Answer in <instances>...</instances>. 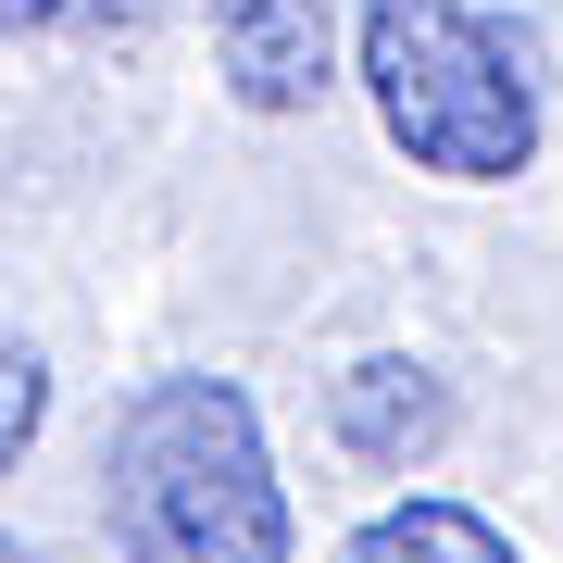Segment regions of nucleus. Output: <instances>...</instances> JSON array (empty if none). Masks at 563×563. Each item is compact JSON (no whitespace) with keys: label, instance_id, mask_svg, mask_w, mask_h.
Segmentation results:
<instances>
[{"label":"nucleus","instance_id":"nucleus-1","mask_svg":"<svg viewBox=\"0 0 563 563\" xmlns=\"http://www.w3.org/2000/svg\"><path fill=\"white\" fill-rule=\"evenodd\" d=\"M101 514L125 563H288V488L239 376H151L113 413Z\"/></svg>","mask_w":563,"mask_h":563},{"label":"nucleus","instance_id":"nucleus-2","mask_svg":"<svg viewBox=\"0 0 563 563\" xmlns=\"http://www.w3.org/2000/svg\"><path fill=\"white\" fill-rule=\"evenodd\" d=\"M351 76L376 101L388 151L451 188H514L539 163V76L476 0H363Z\"/></svg>","mask_w":563,"mask_h":563},{"label":"nucleus","instance_id":"nucleus-3","mask_svg":"<svg viewBox=\"0 0 563 563\" xmlns=\"http://www.w3.org/2000/svg\"><path fill=\"white\" fill-rule=\"evenodd\" d=\"M239 113H313L339 88V0H201Z\"/></svg>","mask_w":563,"mask_h":563},{"label":"nucleus","instance_id":"nucleus-4","mask_svg":"<svg viewBox=\"0 0 563 563\" xmlns=\"http://www.w3.org/2000/svg\"><path fill=\"white\" fill-rule=\"evenodd\" d=\"M339 451H363V463H388V476H413V463H439L451 451V388L426 376L413 351H363L351 376H339Z\"/></svg>","mask_w":563,"mask_h":563},{"label":"nucleus","instance_id":"nucleus-5","mask_svg":"<svg viewBox=\"0 0 563 563\" xmlns=\"http://www.w3.org/2000/svg\"><path fill=\"white\" fill-rule=\"evenodd\" d=\"M351 563H526L476 501H388L376 526L351 539Z\"/></svg>","mask_w":563,"mask_h":563},{"label":"nucleus","instance_id":"nucleus-6","mask_svg":"<svg viewBox=\"0 0 563 563\" xmlns=\"http://www.w3.org/2000/svg\"><path fill=\"white\" fill-rule=\"evenodd\" d=\"M38 426H51V363L0 339V463H25V451H38Z\"/></svg>","mask_w":563,"mask_h":563},{"label":"nucleus","instance_id":"nucleus-7","mask_svg":"<svg viewBox=\"0 0 563 563\" xmlns=\"http://www.w3.org/2000/svg\"><path fill=\"white\" fill-rule=\"evenodd\" d=\"M163 0H25V38H139Z\"/></svg>","mask_w":563,"mask_h":563},{"label":"nucleus","instance_id":"nucleus-8","mask_svg":"<svg viewBox=\"0 0 563 563\" xmlns=\"http://www.w3.org/2000/svg\"><path fill=\"white\" fill-rule=\"evenodd\" d=\"M0 38H25V0H0Z\"/></svg>","mask_w":563,"mask_h":563},{"label":"nucleus","instance_id":"nucleus-9","mask_svg":"<svg viewBox=\"0 0 563 563\" xmlns=\"http://www.w3.org/2000/svg\"><path fill=\"white\" fill-rule=\"evenodd\" d=\"M0 563H38V551H25V539H0Z\"/></svg>","mask_w":563,"mask_h":563}]
</instances>
